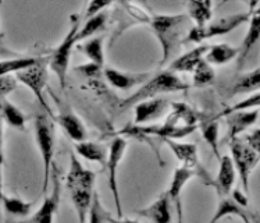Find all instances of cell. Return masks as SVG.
<instances>
[{"mask_svg": "<svg viewBox=\"0 0 260 223\" xmlns=\"http://www.w3.org/2000/svg\"><path fill=\"white\" fill-rule=\"evenodd\" d=\"M96 175L89 169H85L80 159L71 154L70 158V170L67 175V188L70 191L71 201L74 204L78 222L86 223V216L89 211L93 187H95Z\"/></svg>", "mask_w": 260, "mask_h": 223, "instance_id": "cell-1", "label": "cell"}, {"mask_svg": "<svg viewBox=\"0 0 260 223\" xmlns=\"http://www.w3.org/2000/svg\"><path fill=\"white\" fill-rule=\"evenodd\" d=\"M189 17L186 14H174V16H166V14H154L150 18L149 25L153 30L154 35L159 39L163 58L160 66L169 62L171 56L178 50V46L182 43V37L188 34L189 25Z\"/></svg>", "mask_w": 260, "mask_h": 223, "instance_id": "cell-2", "label": "cell"}, {"mask_svg": "<svg viewBox=\"0 0 260 223\" xmlns=\"http://www.w3.org/2000/svg\"><path fill=\"white\" fill-rule=\"evenodd\" d=\"M189 88V85L181 80L178 75L166 70L159 74H156L152 78H149L145 84L141 85L138 91H135L133 95L128 96L127 99L120 102V110L124 112L125 109L134 107L139 102H144L146 99L154 98L160 94L166 92H178V91H185Z\"/></svg>", "mask_w": 260, "mask_h": 223, "instance_id": "cell-3", "label": "cell"}, {"mask_svg": "<svg viewBox=\"0 0 260 223\" xmlns=\"http://www.w3.org/2000/svg\"><path fill=\"white\" fill-rule=\"evenodd\" d=\"M257 2H253L250 3V9L248 13H238V14H231V16L221 17V18H217L212 21L209 25H205V27H193L189 28V31L185 35V38L182 39V43H201L203 42L205 39H209V38L213 37H221V35H225V34H230L234 30H237L238 27H241L242 24L249 21L250 14L252 11L255 10L253 6L256 5ZM259 7V6H257ZM256 7V9H257Z\"/></svg>", "mask_w": 260, "mask_h": 223, "instance_id": "cell-4", "label": "cell"}, {"mask_svg": "<svg viewBox=\"0 0 260 223\" xmlns=\"http://www.w3.org/2000/svg\"><path fill=\"white\" fill-rule=\"evenodd\" d=\"M35 140L43 162V186L42 191H48L50 170L53 166L54 156V128L46 115H39L35 119Z\"/></svg>", "mask_w": 260, "mask_h": 223, "instance_id": "cell-5", "label": "cell"}, {"mask_svg": "<svg viewBox=\"0 0 260 223\" xmlns=\"http://www.w3.org/2000/svg\"><path fill=\"white\" fill-rule=\"evenodd\" d=\"M78 30H80V20H78V17H73V25L70 27L67 35L64 37L61 43L54 49L52 54H50V58L48 59L49 67L54 74L57 75L60 87L63 90L66 88V78H67V73H69L71 50L77 43Z\"/></svg>", "mask_w": 260, "mask_h": 223, "instance_id": "cell-6", "label": "cell"}, {"mask_svg": "<svg viewBox=\"0 0 260 223\" xmlns=\"http://www.w3.org/2000/svg\"><path fill=\"white\" fill-rule=\"evenodd\" d=\"M230 149H231V160H233L234 168L238 170V175L242 183V191H249V177L252 172L259 163V152L252 149L245 143L244 140L234 138L229 141Z\"/></svg>", "mask_w": 260, "mask_h": 223, "instance_id": "cell-7", "label": "cell"}, {"mask_svg": "<svg viewBox=\"0 0 260 223\" xmlns=\"http://www.w3.org/2000/svg\"><path fill=\"white\" fill-rule=\"evenodd\" d=\"M198 128V126H186V124H178L174 117L169 116V119L160 124H153V126H131L125 128L124 131L129 135H154L160 137L161 140H181L192 134Z\"/></svg>", "mask_w": 260, "mask_h": 223, "instance_id": "cell-8", "label": "cell"}, {"mask_svg": "<svg viewBox=\"0 0 260 223\" xmlns=\"http://www.w3.org/2000/svg\"><path fill=\"white\" fill-rule=\"evenodd\" d=\"M16 80L21 82L25 87H28L31 92L35 95L41 106L45 110L49 112V106L45 102V96H43V91L48 82V59H37L35 64H32L31 67L18 71L16 74Z\"/></svg>", "mask_w": 260, "mask_h": 223, "instance_id": "cell-9", "label": "cell"}, {"mask_svg": "<svg viewBox=\"0 0 260 223\" xmlns=\"http://www.w3.org/2000/svg\"><path fill=\"white\" fill-rule=\"evenodd\" d=\"M127 151V141L122 137H116L109 145V152H107V172H109V188L114 198L116 204L117 218H122L121 202H120V192H118V184H117V170L118 165L122 160V156Z\"/></svg>", "mask_w": 260, "mask_h": 223, "instance_id": "cell-10", "label": "cell"}, {"mask_svg": "<svg viewBox=\"0 0 260 223\" xmlns=\"http://www.w3.org/2000/svg\"><path fill=\"white\" fill-rule=\"evenodd\" d=\"M53 175H52V180H53V190L52 194L45 198L42 205L39 207L37 212L32 215L28 220H24L22 223H53L54 215L57 212L58 204H60V180L57 177V169L52 166Z\"/></svg>", "mask_w": 260, "mask_h": 223, "instance_id": "cell-11", "label": "cell"}, {"mask_svg": "<svg viewBox=\"0 0 260 223\" xmlns=\"http://www.w3.org/2000/svg\"><path fill=\"white\" fill-rule=\"evenodd\" d=\"M169 107H170V102L165 99V98L139 102V103H137L134 106V113H135L134 124L135 126H141L144 123L153 122L156 119L163 116Z\"/></svg>", "mask_w": 260, "mask_h": 223, "instance_id": "cell-12", "label": "cell"}, {"mask_svg": "<svg viewBox=\"0 0 260 223\" xmlns=\"http://www.w3.org/2000/svg\"><path fill=\"white\" fill-rule=\"evenodd\" d=\"M150 73H125L116 69L105 70V77L113 88L121 91L133 90L134 87L145 84L150 78Z\"/></svg>", "mask_w": 260, "mask_h": 223, "instance_id": "cell-13", "label": "cell"}, {"mask_svg": "<svg viewBox=\"0 0 260 223\" xmlns=\"http://www.w3.org/2000/svg\"><path fill=\"white\" fill-rule=\"evenodd\" d=\"M259 119V110L253 109L250 112H237V113H231L225 116V123L229 126V131H227V137L225 141L229 143L231 140L237 138L239 134L244 133L245 130L252 127Z\"/></svg>", "mask_w": 260, "mask_h": 223, "instance_id": "cell-14", "label": "cell"}, {"mask_svg": "<svg viewBox=\"0 0 260 223\" xmlns=\"http://www.w3.org/2000/svg\"><path fill=\"white\" fill-rule=\"evenodd\" d=\"M139 216L152 220L153 223L171 222V200L169 192H163L150 205L138 211Z\"/></svg>", "mask_w": 260, "mask_h": 223, "instance_id": "cell-15", "label": "cell"}, {"mask_svg": "<svg viewBox=\"0 0 260 223\" xmlns=\"http://www.w3.org/2000/svg\"><path fill=\"white\" fill-rule=\"evenodd\" d=\"M260 38V6L252 11L249 18V30L245 35L241 48H238V64L242 66L246 58L249 56L252 49L255 48Z\"/></svg>", "mask_w": 260, "mask_h": 223, "instance_id": "cell-16", "label": "cell"}, {"mask_svg": "<svg viewBox=\"0 0 260 223\" xmlns=\"http://www.w3.org/2000/svg\"><path fill=\"white\" fill-rule=\"evenodd\" d=\"M57 123L73 141H75V143L86 141L85 127L78 119V116H75V113L71 109H69V107L61 109L57 116Z\"/></svg>", "mask_w": 260, "mask_h": 223, "instance_id": "cell-17", "label": "cell"}, {"mask_svg": "<svg viewBox=\"0 0 260 223\" xmlns=\"http://www.w3.org/2000/svg\"><path fill=\"white\" fill-rule=\"evenodd\" d=\"M210 48V45H199L197 48H193L189 52H186L182 56H178L173 60L170 64V71L173 73H192L198 64L205 59V54Z\"/></svg>", "mask_w": 260, "mask_h": 223, "instance_id": "cell-18", "label": "cell"}, {"mask_svg": "<svg viewBox=\"0 0 260 223\" xmlns=\"http://www.w3.org/2000/svg\"><path fill=\"white\" fill-rule=\"evenodd\" d=\"M169 148L174 152V155L177 156V159L182 162V166L185 168H189V169L195 170H202L199 168V159H198V147L195 144L189 143H178L177 140H163Z\"/></svg>", "mask_w": 260, "mask_h": 223, "instance_id": "cell-19", "label": "cell"}, {"mask_svg": "<svg viewBox=\"0 0 260 223\" xmlns=\"http://www.w3.org/2000/svg\"><path fill=\"white\" fill-rule=\"evenodd\" d=\"M197 175L195 170L189 169V168H185V166H180L174 170V175H173V179H171V184L169 187V196H170L171 202H175L177 205V213H178V220H181V213H182V209H181V201L180 197L181 192H182V188L185 187V184L188 181L191 180L193 176Z\"/></svg>", "mask_w": 260, "mask_h": 223, "instance_id": "cell-20", "label": "cell"}, {"mask_svg": "<svg viewBox=\"0 0 260 223\" xmlns=\"http://www.w3.org/2000/svg\"><path fill=\"white\" fill-rule=\"evenodd\" d=\"M218 160H220V169H218V175L214 186L217 188L218 196H230L234 183H235V172L237 170L234 168L231 156L224 155Z\"/></svg>", "mask_w": 260, "mask_h": 223, "instance_id": "cell-21", "label": "cell"}, {"mask_svg": "<svg viewBox=\"0 0 260 223\" xmlns=\"http://www.w3.org/2000/svg\"><path fill=\"white\" fill-rule=\"evenodd\" d=\"M233 215L239 216L245 223H252L249 213L246 212V208L238 205L230 196H220L217 209L209 223H217L220 219L225 218V216H233Z\"/></svg>", "mask_w": 260, "mask_h": 223, "instance_id": "cell-22", "label": "cell"}, {"mask_svg": "<svg viewBox=\"0 0 260 223\" xmlns=\"http://www.w3.org/2000/svg\"><path fill=\"white\" fill-rule=\"evenodd\" d=\"M237 56H238V48L231 46L230 43H218L209 48L205 54V62L209 64L223 66V64L230 63Z\"/></svg>", "mask_w": 260, "mask_h": 223, "instance_id": "cell-23", "label": "cell"}, {"mask_svg": "<svg viewBox=\"0 0 260 223\" xmlns=\"http://www.w3.org/2000/svg\"><path fill=\"white\" fill-rule=\"evenodd\" d=\"M75 152L82 156L84 159L90 160V162H98L101 165H106L107 160V152L103 145L98 143H92V141H82V143L75 144Z\"/></svg>", "mask_w": 260, "mask_h": 223, "instance_id": "cell-24", "label": "cell"}, {"mask_svg": "<svg viewBox=\"0 0 260 223\" xmlns=\"http://www.w3.org/2000/svg\"><path fill=\"white\" fill-rule=\"evenodd\" d=\"M80 52L85 54L89 59L90 63L98 64L103 67L105 64V50H103V37H92L85 39V42L81 43Z\"/></svg>", "mask_w": 260, "mask_h": 223, "instance_id": "cell-25", "label": "cell"}, {"mask_svg": "<svg viewBox=\"0 0 260 223\" xmlns=\"http://www.w3.org/2000/svg\"><path fill=\"white\" fill-rule=\"evenodd\" d=\"M212 2H188L186 9H188V17L189 20L195 21V27H205L206 22L210 21L212 18Z\"/></svg>", "mask_w": 260, "mask_h": 223, "instance_id": "cell-26", "label": "cell"}, {"mask_svg": "<svg viewBox=\"0 0 260 223\" xmlns=\"http://www.w3.org/2000/svg\"><path fill=\"white\" fill-rule=\"evenodd\" d=\"M0 115L10 127L17 128V130H24L25 128V123H27L25 115L16 105H13L7 99L0 101Z\"/></svg>", "mask_w": 260, "mask_h": 223, "instance_id": "cell-27", "label": "cell"}, {"mask_svg": "<svg viewBox=\"0 0 260 223\" xmlns=\"http://www.w3.org/2000/svg\"><path fill=\"white\" fill-rule=\"evenodd\" d=\"M260 85V69H255L253 71H249L246 74L241 75L238 80L235 81V84L231 88V94H250V92H257Z\"/></svg>", "mask_w": 260, "mask_h": 223, "instance_id": "cell-28", "label": "cell"}, {"mask_svg": "<svg viewBox=\"0 0 260 223\" xmlns=\"http://www.w3.org/2000/svg\"><path fill=\"white\" fill-rule=\"evenodd\" d=\"M107 21V13L102 11L96 16L90 17L88 20H85V24L84 27L78 30V34H77V42H81V41H85L88 38H92L95 34L101 32L105 25H106Z\"/></svg>", "mask_w": 260, "mask_h": 223, "instance_id": "cell-29", "label": "cell"}, {"mask_svg": "<svg viewBox=\"0 0 260 223\" xmlns=\"http://www.w3.org/2000/svg\"><path fill=\"white\" fill-rule=\"evenodd\" d=\"M37 59L35 58H13L0 60V77L10 75L11 73H18L22 70L31 67L32 64H35Z\"/></svg>", "mask_w": 260, "mask_h": 223, "instance_id": "cell-30", "label": "cell"}, {"mask_svg": "<svg viewBox=\"0 0 260 223\" xmlns=\"http://www.w3.org/2000/svg\"><path fill=\"white\" fill-rule=\"evenodd\" d=\"M201 128H202L203 140L209 144V147L216 155V158L220 159L221 155L218 151V123L216 119H210V120H203L201 123Z\"/></svg>", "mask_w": 260, "mask_h": 223, "instance_id": "cell-31", "label": "cell"}, {"mask_svg": "<svg viewBox=\"0 0 260 223\" xmlns=\"http://www.w3.org/2000/svg\"><path fill=\"white\" fill-rule=\"evenodd\" d=\"M2 204L5 207L6 212H9L13 216H20V218H27L31 213V209L34 207V202H25L16 198V197H3Z\"/></svg>", "mask_w": 260, "mask_h": 223, "instance_id": "cell-32", "label": "cell"}, {"mask_svg": "<svg viewBox=\"0 0 260 223\" xmlns=\"http://www.w3.org/2000/svg\"><path fill=\"white\" fill-rule=\"evenodd\" d=\"M170 106L173 107L171 116L174 117L177 122H182L186 126H197L199 115L191 106H188L186 103H181V102H173L170 103Z\"/></svg>", "mask_w": 260, "mask_h": 223, "instance_id": "cell-33", "label": "cell"}, {"mask_svg": "<svg viewBox=\"0 0 260 223\" xmlns=\"http://www.w3.org/2000/svg\"><path fill=\"white\" fill-rule=\"evenodd\" d=\"M192 73H193V85L198 87V88L210 85L216 78L214 70H213V67H210V64L205 62V59L198 64Z\"/></svg>", "mask_w": 260, "mask_h": 223, "instance_id": "cell-34", "label": "cell"}, {"mask_svg": "<svg viewBox=\"0 0 260 223\" xmlns=\"http://www.w3.org/2000/svg\"><path fill=\"white\" fill-rule=\"evenodd\" d=\"M88 216H89V222L88 223H109L112 213L105 209L102 205V201L98 192H93L92 197V202H90L89 211H88Z\"/></svg>", "mask_w": 260, "mask_h": 223, "instance_id": "cell-35", "label": "cell"}, {"mask_svg": "<svg viewBox=\"0 0 260 223\" xmlns=\"http://www.w3.org/2000/svg\"><path fill=\"white\" fill-rule=\"evenodd\" d=\"M260 105V94L259 91L255 92L253 95H250L249 98H246L244 101H241L239 103H235L234 106L231 107H227V109H224L220 115L214 117V119H218V117H223V116H227V115H231V113H237V112H246L252 109V107H255L257 109Z\"/></svg>", "mask_w": 260, "mask_h": 223, "instance_id": "cell-36", "label": "cell"}, {"mask_svg": "<svg viewBox=\"0 0 260 223\" xmlns=\"http://www.w3.org/2000/svg\"><path fill=\"white\" fill-rule=\"evenodd\" d=\"M124 11L127 13L128 16H131L135 20V21L138 22V24H149L150 22V18L152 16L146 13V10H144L141 6L135 5V3H125V2H121L120 3Z\"/></svg>", "mask_w": 260, "mask_h": 223, "instance_id": "cell-37", "label": "cell"}, {"mask_svg": "<svg viewBox=\"0 0 260 223\" xmlns=\"http://www.w3.org/2000/svg\"><path fill=\"white\" fill-rule=\"evenodd\" d=\"M75 71H78L82 75H85L88 78H101L102 73H103V67L98 66V64L93 63H86L81 64V66H77L75 67Z\"/></svg>", "mask_w": 260, "mask_h": 223, "instance_id": "cell-38", "label": "cell"}, {"mask_svg": "<svg viewBox=\"0 0 260 223\" xmlns=\"http://www.w3.org/2000/svg\"><path fill=\"white\" fill-rule=\"evenodd\" d=\"M17 87H18V81L16 78H13L10 75L0 77V101L6 99V96L16 90Z\"/></svg>", "mask_w": 260, "mask_h": 223, "instance_id": "cell-39", "label": "cell"}, {"mask_svg": "<svg viewBox=\"0 0 260 223\" xmlns=\"http://www.w3.org/2000/svg\"><path fill=\"white\" fill-rule=\"evenodd\" d=\"M109 6H112V2H105V0H93V2H89L88 6H86L85 10V20L90 18V17L99 14L102 11L107 9Z\"/></svg>", "mask_w": 260, "mask_h": 223, "instance_id": "cell-40", "label": "cell"}, {"mask_svg": "<svg viewBox=\"0 0 260 223\" xmlns=\"http://www.w3.org/2000/svg\"><path fill=\"white\" fill-rule=\"evenodd\" d=\"M244 141L249 145L250 148L255 149L256 152H259L260 154V130L259 128H256L255 131H252L250 134H248V135L244 138Z\"/></svg>", "mask_w": 260, "mask_h": 223, "instance_id": "cell-41", "label": "cell"}, {"mask_svg": "<svg viewBox=\"0 0 260 223\" xmlns=\"http://www.w3.org/2000/svg\"><path fill=\"white\" fill-rule=\"evenodd\" d=\"M231 198H233L234 201L237 202L238 205H241V207H248V197H246V192L241 191L238 188H237V190H231Z\"/></svg>", "mask_w": 260, "mask_h": 223, "instance_id": "cell-42", "label": "cell"}, {"mask_svg": "<svg viewBox=\"0 0 260 223\" xmlns=\"http://www.w3.org/2000/svg\"><path fill=\"white\" fill-rule=\"evenodd\" d=\"M109 223H139L135 219H122V218H110Z\"/></svg>", "mask_w": 260, "mask_h": 223, "instance_id": "cell-43", "label": "cell"}, {"mask_svg": "<svg viewBox=\"0 0 260 223\" xmlns=\"http://www.w3.org/2000/svg\"><path fill=\"white\" fill-rule=\"evenodd\" d=\"M3 177H2V156H0V204L3 200Z\"/></svg>", "mask_w": 260, "mask_h": 223, "instance_id": "cell-44", "label": "cell"}, {"mask_svg": "<svg viewBox=\"0 0 260 223\" xmlns=\"http://www.w3.org/2000/svg\"><path fill=\"white\" fill-rule=\"evenodd\" d=\"M0 156H2V130H0Z\"/></svg>", "mask_w": 260, "mask_h": 223, "instance_id": "cell-45", "label": "cell"}, {"mask_svg": "<svg viewBox=\"0 0 260 223\" xmlns=\"http://www.w3.org/2000/svg\"><path fill=\"white\" fill-rule=\"evenodd\" d=\"M0 6H2V2H0ZM2 39H3V32L0 31V42H2Z\"/></svg>", "mask_w": 260, "mask_h": 223, "instance_id": "cell-46", "label": "cell"}, {"mask_svg": "<svg viewBox=\"0 0 260 223\" xmlns=\"http://www.w3.org/2000/svg\"><path fill=\"white\" fill-rule=\"evenodd\" d=\"M0 52H2V50H0Z\"/></svg>", "mask_w": 260, "mask_h": 223, "instance_id": "cell-47", "label": "cell"}]
</instances>
